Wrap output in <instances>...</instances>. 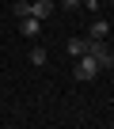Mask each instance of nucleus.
I'll use <instances>...</instances> for the list:
<instances>
[{
    "label": "nucleus",
    "mask_w": 114,
    "mask_h": 129,
    "mask_svg": "<svg viewBox=\"0 0 114 129\" xmlns=\"http://www.w3.org/2000/svg\"><path fill=\"white\" fill-rule=\"evenodd\" d=\"M88 53L99 61V69H114V49L106 46V38H88Z\"/></svg>",
    "instance_id": "nucleus-1"
},
{
    "label": "nucleus",
    "mask_w": 114,
    "mask_h": 129,
    "mask_svg": "<svg viewBox=\"0 0 114 129\" xmlns=\"http://www.w3.org/2000/svg\"><path fill=\"white\" fill-rule=\"evenodd\" d=\"M72 72H76V80H95V76H99V61H95L91 53H84V57H76Z\"/></svg>",
    "instance_id": "nucleus-2"
},
{
    "label": "nucleus",
    "mask_w": 114,
    "mask_h": 129,
    "mask_svg": "<svg viewBox=\"0 0 114 129\" xmlns=\"http://www.w3.org/2000/svg\"><path fill=\"white\" fill-rule=\"evenodd\" d=\"M38 30H42V19L38 15H23L19 19V34L23 38H38Z\"/></svg>",
    "instance_id": "nucleus-3"
},
{
    "label": "nucleus",
    "mask_w": 114,
    "mask_h": 129,
    "mask_svg": "<svg viewBox=\"0 0 114 129\" xmlns=\"http://www.w3.org/2000/svg\"><path fill=\"white\" fill-rule=\"evenodd\" d=\"M57 12V4L53 0H31V15H38V19H49Z\"/></svg>",
    "instance_id": "nucleus-4"
},
{
    "label": "nucleus",
    "mask_w": 114,
    "mask_h": 129,
    "mask_svg": "<svg viewBox=\"0 0 114 129\" xmlns=\"http://www.w3.org/2000/svg\"><path fill=\"white\" fill-rule=\"evenodd\" d=\"M106 34H110V23H106V19H91L88 38H106Z\"/></svg>",
    "instance_id": "nucleus-5"
},
{
    "label": "nucleus",
    "mask_w": 114,
    "mask_h": 129,
    "mask_svg": "<svg viewBox=\"0 0 114 129\" xmlns=\"http://www.w3.org/2000/svg\"><path fill=\"white\" fill-rule=\"evenodd\" d=\"M65 49H69V57H84L88 53V38H69Z\"/></svg>",
    "instance_id": "nucleus-6"
},
{
    "label": "nucleus",
    "mask_w": 114,
    "mask_h": 129,
    "mask_svg": "<svg viewBox=\"0 0 114 129\" xmlns=\"http://www.w3.org/2000/svg\"><path fill=\"white\" fill-rule=\"evenodd\" d=\"M27 61H31V64H34V69H42V64H46V61H49V53H46V49H42V46H34V49H31V53H27Z\"/></svg>",
    "instance_id": "nucleus-7"
},
{
    "label": "nucleus",
    "mask_w": 114,
    "mask_h": 129,
    "mask_svg": "<svg viewBox=\"0 0 114 129\" xmlns=\"http://www.w3.org/2000/svg\"><path fill=\"white\" fill-rule=\"evenodd\" d=\"M12 15H15V19L31 15V0H15V4H12Z\"/></svg>",
    "instance_id": "nucleus-8"
},
{
    "label": "nucleus",
    "mask_w": 114,
    "mask_h": 129,
    "mask_svg": "<svg viewBox=\"0 0 114 129\" xmlns=\"http://www.w3.org/2000/svg\"><path fill=\"white\" fill-rule=\"evenodd\" d=\"M99 4H103V0H80V8L84 12H95V15H99Z\"/></svg>",
    "instance_id": "nucleus-9"
},
{
    "label": "nucleus",
    "mask_w": 114,
    "mask_h": 129,
    "mask_svg": "<svg viewBox=\"0 0 114 129\" xmlns=\"http://www.w3.org/2000/svg\"><path fill=\"white\" fill-rule=\"evenodd\" d=\"M57 8H65V12H76V8H80V0H57Z\"/></svg>",
    "instance_id": "nucleus-10"
},
{
    "label": "nucleus",
    "mask_w": 114,
    "mask_h": 129,
    "mask_svg": "<svg viewBox=\"0 0 114 129\" xmlns=\"http://www.w3.org/2000/svg\"><path fill=\"white\" fill-rule=\"evenodd\" d=\"M103 4H114V0H103Z\"/></svg>",
    "instance_id": "nucleus-11"
}]
</instances>
